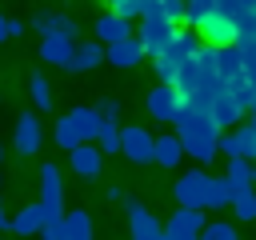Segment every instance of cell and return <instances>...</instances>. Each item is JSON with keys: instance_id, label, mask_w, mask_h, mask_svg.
<instances>
[{"instance_id": "ffe728a7", "label": "cell", "mask_w": 256, "mask_h": 240, "mask_svg": "<svg viewBox=\"0 0 256 240\" xmlns=\"http://www.w3.org/2000/svg\"><path fill=\"white\" fill-rule=\"evenodd\" d=\"M184 156H188V152H184V140H180L176 132H160V136H156V164H160V168H180Z\"/></svg>"}, {"instance_id": "cb8c5ba5", "label": "cell", "mask_w": 256, "mask_h": 240, "mask_svg": "<svg viewBox=\"0 0 256 240\" xmlns=\"http://www.w3.org/2000/svg\"><path fill=\"white\" fill-rule=\"evenodd\" d=\"M64 240H92V216L84 208L64 212Z\"/></svg>"}, {"instance_id": "83f0119b", "label": "cell", "mask_w": 256, "mask_h": 240, "mask_svg": "<svg viewBox=\"0 0 256 240\" xmlns=\"http://www.w3.org/2000/svg\"><path fill=\"white\" fill-rule=\"evenodd\" d=\"M200 240H240V232H236V224H228V220H208V228H204Z\"/></svg>"}, {"instance_id": "8992f818", "label": "cell", "mask_w": 256, "mask_h": 240, "mask_svg": "<svg viewBox=\"0 0 256 240\" xmlns=\"http://www.w3.org/2000/svg\"><path fill=\"white\" fill-rule=\"evenodd\" d=\"M180 32V24H172L164 12H148L144 20H140V40H144V48H148V56H160L168 44H172V36Z\"/></svg>"}, {"instance_id": "6da1fadb", "label": "cell", "mask_w": 256, "mask_h": 240, "mask_svg": "<svg viewBox=\"0 0 256 240\" xmlns=\"http://www.w3.org/2000/svg\"><path fill=\"white\" fill-rule=\"evenodd\" d=\"M176 136L184 140V152H188L200 168L220 156V136H224V128L216 124V116H212V108H208L204 96H196V100L184 104V112H180V120H176Z\"/></svg>"}, {"instance_id": "ba28073f", "label": "cell", "mask_w": 256, "mask_h": 240, "mask_svg": "<svg viewBox=\"0 0 256 240\" xmlns=\"http://www.w3.org/2000/svg\"><path fill=\"white\" fill-rule=\"evenodd\" d=\"M220 156L224 160H256V120L224 132L220 136Z\"/></svg>"}, {"instance_id": "484cf974", "label": "cell", "mask_w": 256, "mask_h": 240, "mask_svg": "<svg viewBox=\"0 0 256 240\" xmlns=\"http://www.w3.org/2000/svg\"><path fill=\"white\" fill-rule=\"evenodd\" d=\"M96 144H100L104 152H120V148H124V128H120L116 120H104V124H100V136H96Z\"/></svg>"}, {"instance_id": "f546056e", "label": "cell", "mask_w": 256, "mask_h": 240, "mask_svg": "<svg viewBox=\"0 0 256 240\" xmlns=\"http://www.w3.org/2000/svg\"><path fill=\"white\" fill-rule=\"evenodd\" d=\"M212 12H216V0H188V20H184V24L196 28V24H200L204 16H212Z\"/></svg>"}, {"instance_id": "52a82bcc", "label": "cell", "mask_w": 256, "mask_h": 240, "mask_svg": "<svg viewBox=\"0 0 256 240\" xmlns=\"http://www.w3.org/2000/svg\"><path fill=\"white\" fill-rule=\"evenodd\" d=\"M204 228H208L204 208H176L164 224V240H200Z\"/></svg>"}, {"instance_id": "e0dca14e", "label": "cell", "mask_w": 256, "mask_h": 240, "mask_svg": "<svg viewBox=\"0 0 256 240\" xmlns=\"http://www.w3.org/2000/svg\"><path fill=\"white\" fill-rule=\"evenodd\" d=\"M144 56H148V48H144L140 36H128V40H120V44L108 48V64H112V68H124V72H128V68H140Z\"/></svg>"}, {"instance_id": "7c38bea8", "label": "cell", "mask_w": 256, "mask_h": 240, "mask_svg": "<svg viewBox=\"0 0 256 240\" xmlns=\"http://www.w3.org/2000/svg\"><path fill=\"white\" fill-rule=\"evenodd\" d=\"M40 144H44V128H40L36 112H20L16 116V132H12V148L20 156H36Z\"/></svg>"}, {"instance_id": "9a60e30c", "label": "cell", "mask_w": 256, "mask_h": 240, "mask_svg": "<svg viewBox=\"0 0 256 240\" xmlns=\"http://www.w3.org/2000/svg\"><path fill=\"white\" fill-rule=\"evenodd\" d=\"M48 220H64V216H56L48 204H40V200H36V204H24V208L12 216V232H16V236L44 232V224H48Z\"/></svg>"}, {"instance_id": "836d02e7", "label": "cell", "mask_w": 256, "mask_h": 240, "mask_svg": "<svg viewBox=\"0 0 256 240\" xmlns=\"http://www.w3.org/2000/svg\"><path fill=\"white\" fill-rule=\"evenodd\" d=\"M0 232H12V216L4 212V200H0Z\"/></svg>"}, {"instance_id": "8fae6325", "label": "cell", "mask_w": 256, "mask_h": 240, "mask_svg": "<svg viewBox=\"0 0 256 240\" xmlns=\"http://www.w3.org/2000/svg\"><path fill=\"white\" fill-rule=\"evenodd\" d=\"M120 156H128L132 164H152V160H156V136H152L148 128H140V124H128V128H124V148H120Z\"/></svg>"}, {"instance_id": "9c48e42d", "label": "cell", "mask_w": 256, "mask_h": 240, "mask_svg": "<svg viewBox=\"0 0 256 240\" xmlns=\"http://www.w3.org/2000/svg\"><path fill=\"white\" fill-rule=\"evenodd\" d=\"M124 216H128V232H132V240H164V224L140 204V200H124Z\"/></svg>"}, {"instance_id": "603a6c76", "label": "cell", "mask_w": 256, "mask_h": 240, "mask_svg": "<svg viewBox=\"0 0 256 240\" xmlns=\"http://www.w3.org/2000/svg\"><path fill=\"white\" fill-rule=\"evenodd\" d=\"M236 204V188L228 184V176H212V188H208V212H224Z\"/></svg>"}, {"instance_id": "7a4b0ae2", "label": "cell", "mask_w": 256, "mask_h": 240, "mask_svg": "<svg viewBox=\"0 0 256 240\" xmlns=\"http://www.w3.org/2000/svg\"><path fill=\"white\" fill-rule=\"evenodd\" d=\"M200 32H188V28H180L176 36H172V44L160 52V56H152V68H156V80H164V84H176V76H180V68L200 52Z\"/></svg>"}, {"instance_id": "3957f363", "label": "cell", "mask_w": 256, "mask_h": 240, "mask_svg": "<svg viewBox=\"0 0 256 240\" xmlns=\"http://www.w3.org/2000/svg\"><path fill=\"white\" fill-rule=\"evenodd\" d=\"M184 104H188L184 92H180L176 84H164V80H156V88H148V100H144L148 116L160 120V124H176L180 112H184Z\"/></svg>"}, {"instance_id": "1f68e13d", "label": "cell", "mask_w": 256, "mask_h": 240, "mask_svg": "<svg viewBox=\"0 0 256 240\" xmlns=\"http://www.w3.org/2000/svg\"><path fill=\"white\" fill-rule=\"evenodd\" d=\"M40 240H64V220H48L44 232H40Z\"/></svg>"}, {"instance_id": "7402d4cb", "label": "cell", "mask_w": 256, "mask_h": 240, "mask_svg": "<svg viewBox=\"0 0 256 240\" xmlns=\"http://www.w3.org/2000/svg\"><path fill=\"white\" fill-rule=\"evenodd\" d=\"M108 8L124 20H144L148 12H164V0H108Z\"/></svg>"}, {"instance_id": "44dd1931", "label": "cell", "mask_w": 256, "mask_h": 240, "mask_svg": "<svg viewBox=\"0 0 256 240\" xmlns=\"http://www.w3.org/2000/svg\"><path fill=\"white\" fill-rule=\"evenodd\" d=\"M224 176H228V184H232V188H236V196H240V192L256 188V160H228Z\"/></svg>"}, {"instance_id": "4fadbf2b", "label": "cell", "mask_w": 256, "mask_h": 240, "mask_svg": "<svg viewBox=\"0 0 256 240\" xmlns=\"http://www.w3.org/2000/svg\"><path fill=\"white\" fill-rule=\"evenodd\" d=\"M68 168H72L80 180H96V176L104 172V148H100L96 140L72 148V152H68Z\"/></svg>"}, {"instance_id": "5b68a950", "label": "cell", "mask_w": 256, "mask_h": 240, "mask_svg": "<svg viewBox=\"0 0 256 240\" xmlns=\"http://www.w3.org/2000/svg\"><path fill=\"white\" fill-rule=\"evenodd\" d=\"M208 188H212V176L196 164V168H188V172L176 176L172 196H176L180 208H208Z\"/></svg>"}, {"instance_id": "5bb4252c", "label": "cell", "mask_w": 256, "mask_h": 240, "mask_svg": "<svg viewBox=\"0 0 256 240\" xmlns=\"http://www.w3.org/2000/svg\"><path fill=\"white\" fill-rule=\"evenodd\" d=\"M40 204H48L56 216H64V176L52 160L40 164Z\"/></svg>"}, {"instance_id": "30bf717a", "label": "cell", "mask_w": 256, "mask_h": 240, "mask_svg": "<svg viewBox=\"0 0 256 240\" xmlns=\"http://www.w3.org/2000/svg\"><path fill=\"white\" fill-rule=\"evenodd\" d=\"M196 32H200V40L204 44H216V48H228V44H236V20L228 16V12H212V16H204L200 24H196Z\"/></svg>"}, {"instance_id": "e575fe53", "label": "cell", "mask_w": 256, "mask_h": 240, "mask_svg": "<svg viewBox=\"0 0 256 240\" xmlns=\"http://www.w3.org/2000/svg\"><path fill=\"white\" fill-rule=\"evenodd\" d=\"M0 40H8V16H0Z\"/></svg>"}, {"instance_id": "d4e9b609", "label": "cell", "mask_w": 256, "mask_h": 240, "mask_svg": "<svg viewBox=\"0 0 256 240\" xmlns=\"http://www.w3.org/2000/svg\"><path fill=\"white\" fill-rule=\"evenodd\" d=\"M28 96H32V104H36V112H48V108H52V84H48L40 72L28 80Z\"/></svg>"}, {"instance_id": "2e32d148", "label": "cell", "mask_w": 256, "mask_h": 240, "mask_svg": "<svg viewBox=\"0 0 256 240\" xmlns=\"http://www.w3.org/2000/svg\"><path fill=\"white\" fill-rule=\"evenodd\" d=\"M72 56H76V40L52 32V36H40V60L44 64H56V68H72Z\"/></svg>"}, {"instance_id": "d6986e66", "label": "cell", "mask_w": 256, "mask_h": 240, "mask_svg": "<svg viewBox=\"0 0 256 240\" xmlns=\"http://www.w3.org/2000/svg\"><path fill=\"white\" fill-rule=\"evenodd\" d=\"M108 60V48L100 44V40H80L76 44V56H72V68L68 72H92V68H100Z\"/></svg>"}, {"instance_id": "d6a6232c", "label": "cell", "mask_w": 256, "mask_h": 240, "mask_svg": "<svg viewBox=\"0 0 256 240\" xmlns=\"http://www.w3.org/2000/svg\"><path fill=\"white\" fill-rule=\"evenodd\" d=\"M28 32V20H12L8 16V36H24Z\"/></svg>"}, {"instance_id": "f1b7e54d", "label": "cell", "mask_w": 256, "mask_h": 240, "mask_svg": "<svg viewBox=\"0 0 256 240\" xmlns=\"http://www.w3.org/2000/svg\"><path fill=\"white\" fill-rule=\"evenodd\" d=\"M28 24H32V32H40V36H52V32L60 28V12H36Z\"/></svg>"}, {"instance_id": "d590c367", "label": "cell", "mask_w": 256, "mask_h": 240, "mask_svg": "<svg viewBox=\"0 0 256 240\" xmlns=\"http://www.w3.org/2000/svg\"><path fill=\"white\" fill-rule=\"evenodd\" d=\"M0 160H4V148H0Z\"/></svg>"}, {"instance_id": "277c9868", "label": "cell", "mask_w": 256, "mask_h": 240, "mask_svg": "<svg viewBox=\"0 0 256 240\" xmlns=\"http://www.w3.org/2000/svg\"><path fill=\"white\" fill-rule=\"evenodd\" d=\"M208 100V108H212V116H216V124L220 128H240V120H244V112H248V104L224 84V80H216L212 84V92L204 96Z\"/></svg>"}, {"instance_id": "4dcf8cb0", "label": "cell", "mask_w": 256, "mask_h": 240, "mask_svg": "<svg viewBox=\"0 0 256 240\" xmlns=\"http://www.w3.org/2000/svg\"><path fill=\"white\" fill-rule=\"evenodd\" d=\"M96 108H100V116H104V120H120V116H124V108H120V100H100Z\"/></svg>"}, {"instance_id": "4316f807", "label": "cell", "mask_w": 256, "mask_h": 240, "mask_svg": "<svg viewBox=\"0 0 256 240\" xmlns=\"http://www.w3.org/2000/svg\"><path fill=\"white\" fill-rule=\"evenodd\" d=\"M232 212H236V220H240V224H252V220H256V188L240 192V196H236V204H232Z\"/></svg>"}, {"instance_id": "ac0fdd59", "label": "cell", "mask_w": 256, "mask_h": 240, "mask_svg": "<svg viewBox=\"0 0 256 240\" xmlns=\"http://www.w3.org/2000/svg\"><path fill=\"white\" fill-rule=\"evenodd\" d=\"M128 36H132V32H128V20H124L120 12L108 8V12L96 16V36H92V40H100L104 48H112V44H120V40H128Z\"/></svg>"}]
</instances>
